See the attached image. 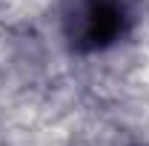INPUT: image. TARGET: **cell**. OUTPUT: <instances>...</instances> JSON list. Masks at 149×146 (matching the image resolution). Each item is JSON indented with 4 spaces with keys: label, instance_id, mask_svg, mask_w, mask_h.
Wrapping results in <instances>:
<instances>
[{
    "label": "cell",
    "instance_id": "6da1fadb",
    "mask_svg": "<svg viewBox=\"0 0 149 146\" xmlns=\"http://www.w3.org/2000/svg\"><path fill=\"white\" fill-rule=\"evenodd\" d=\"M129 29L123 0H80L66 17V37L77 52H100L118 43Z\"/></svg>",
    "mask_w": 149,
    "mask_h": 146
}]
</instances>
